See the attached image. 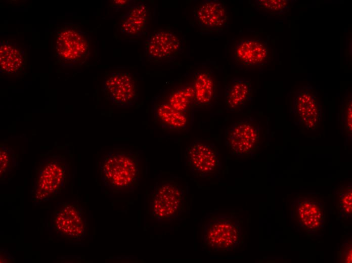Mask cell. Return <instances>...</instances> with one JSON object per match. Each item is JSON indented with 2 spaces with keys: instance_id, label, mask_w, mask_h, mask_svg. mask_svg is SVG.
I'll use <instances>...</instances> for the list:
<instances>
[{
  "instance_id": "6da1fadb",
  "label": "cell",
  "mask_w": 352,
  "mask_h": 263,
  "mask_svg": "<svg viewBox=\"0 0 352 263\" xmlns=\"http://www.w3.org/2000/svg\"><path fill=\"white\" fill-rule=\"evenodd\" d=\"M100 177L114 192H128L139 184L141 166L139 154L130 150L111 151L100 163Z\"/></svg>"
},
{
  "instance_id": "7a4b0ae2",
  "label": "cell",
  "mask_w": 352,
  "mask_h": 263,
  "mask_svg": "<svg viewBox=\"0 0 352 263\" xmlns=\"http://www.w3.org/2000/svg\"><path fill=\"white\" fill-rule=\"evenodd\" d=\"M70 172L66 159L53 155L38 162L31 186V196L35 204L52 199L60 194L68 183Z\"/></svg>"
},
{
  "instance_id": "3957f363",
  "label": "cell",
  "mask_w": 352,
  "mask_h": 263,
  "mask_svg": "<svg viewBox=\"0 0 352 263\" xmlns=\"http://www.w3.org/2000/svg\"><path fill=\"white\" fill-rule=\"evenodd\" d=\"M150 210L157 221H173L184 209V191L172 180H163L154 187L151 192Z\"/></svg>"
},
{
  "instance_id": "277c9868",
  "label": "cell",
  "mask_w": 352,
  "mask_h": 263,
  "mask_svg": "<svg viewBox=\"0 0 352 263\" xmlns=\"http://www.w3.org/2000/svg\"><path fill=\"white\" fill-rule=\"evenodd\" d=\"M52 227L56 233L69 240H81L87 234L86 211L78 201L59 203L52 215Z\"/></svg>"
},
{
  "instance_id": "5b68a950",
  "label": "cell",
  "mask_w": 352,
  "mask_h": 263,
  "mask_svg": "<svg viewBox=\"0 0 352 263\" xmlns=\"http://www.w3.org/2000/svg\"><path fill=\"white\" fill-rule=\"evenodd\" d=\"M241 237L240 224L231 215L213 217L204 229V243L215 252H227L235 248L240 244Z\"/></svg>"
},
{
  "instance_id": "8992f818",
  "label": "cell",
  "mask_w": 352,
  "mask_h": 263,
  "mask_svg": "<svg viewBox=\"0 0 352 263\" xmlns=\"http://www.w3.org/2000/svg\"><path fill=\"white\" fill-rule=\"evenodd\" d=\"M261 132L259 122L252 117L234 121L226 130V146L236 156L251 155L259 148Z\"/></svg>"
},
{
  "instance_id": "52a82bcc",
  "label": "cell",
  "mask_w": 352,
  "mask_h": 263,
  "mask_svg": "<svg viewBox=\"0 0 352 263\" xmlns=\"http://www.w3.org/2000/svg\"><path fill=\"white\" fill-rule=\"evenodd\" d=\"M290 108L293 122L299 128L314 131L319 127L321 106L318 92L310 84L294 92Z\"/></svg>"
},
{
  "instance_id": "ba28073f",
  "label": "cell",
  "mask_w": 352,
  "mask_h": 263,
  "mask_svg": "<svg viewBox=\"0 0 352 263\" xmlns=\"http://www.w3.org/2000/svg\"><path fill=\"white\" fill-rule=\"evenodd\" d=\"M185 164L194 176L207 178L219 171V151L213 143L200 140L193 141L185 151Z\"/></svg>"
},
{
  "instance_id": "9c48e42d",
  "label": "cell",
  "mask_w": 352,
  "mask_h": 263,
  "mask_svg": "<svg viewBox=\"0 0 352 263\" xmlns=\"http://www.w3.org/2000/svg\"><path fill=\"white\" fill-rule=\"evenodd\" d=\"M139 85L136 78L126 72L111 73L103 84L105 96L118 107L128 108L135 104L139 96Z\"/></svg>"
},
{
  "instance_id": "30bf717a",
  "label": "cell",
  "mask_w": 352,
  "mask_h": 263,
  "mask_svg": "<svg viewBox=\"0 0 352 263\" xmlns=\"http://www.w3.org/2000/svg\"><path fill=\"white\" fill-rule=\"evenodd\" d=\"M291 217L309 233H315L324 225L325 207L317 197L310 195L298 196L292 202Z\"/></svg>"
},
{
  "instance_id": "8fae6325",
  "label": "cell",
  "mask_w": 352,
  "mask_h": 263,
  "mask_svg": "<svg viewBox=\"0 0 352 263\" xmlns=\"http://www.w3.org/2000/svg\"><path fill=\"white\" fill-rule=\"evenodd\" d=\"M145 56L151 62L172 60L183 51L180 39L173 33L154 31L144 43Z\"/></svg>"
},
{
  "instance_id": "7c38bea8",
  "label": "cell",
  "mask_w": 352,
  "mask_h": 263,
  "mask_svg": "<svg viewBox=\"0 0 352 263\" xmlns=\"http://www.w3.org/2000/svg\"><path fill=\"white\" fill-rule=\"evenodd\" d=\"M269 59V46L260 39L241 38L234 48L233 60L240 68H260L267 64Z\"/></svg>"
},
{
  "instance_id": "4fadbf2b",
  "label": "cell",
  "mask_w": 352,
  "mask_h": 263,
  "mask_svg": "<svg viewBox=\"0 0 352 263\" xmlns=\"http://www.w3.org/2000/svg\"><path fill=\"white\" fill-rule=\"evenodd\" d=\"M193 14L200 29L203 31L219 32L227 25V7L221 1H204L194 7Z\"/></svg>"
},
{
  "instance_id": "5bb4252c",
  "label": "cell",
  "mask_w": 352,
  "mask_h": 263,
  "mask_svg": "<svg viewBox=\"0 0 352 263\" xmlns=\"http://www.w3.org/2000/svg\"><path fill=\"white\" fill-rule=\"evenodd\" d=\"M151 113L155 122L161 128L171 132L185 129L188 124L187 114L172 107L165 98L158 95L153 98Z\"/></svg>"
},
{
  "instance_id": "9a60e30c",
  "label": "cell",
  "mask_w": 352,
  "mask_h": 263,
  "mask_svg": "<svg viewBox=\"0 0 352 263\" xmlns=\"http://www.w3.org/2000/svg\"><path fill=\"white\" fill-rule=\"evenodd\" d=\"M148 8L143 2H136L126 9L120 18L121 32L130 38H138L148 32Z\"/></svg>"
},
{
  "instance_id": "2e32d148",
  "label": "cell",
  "mask_w": 352,
  "mask_h": 263,
  "mask_svg": "<svg viewBox=\"0 0 352 263\" xmlns=\"http://www.w3.org/2000/svg\"><path fill=\"white\" fill-rule=\"evenodd\" d=\"M89 42L86 37L73 29L60 32L56 41V51L61 58L67 60H81L87 54Z\"/></svg>"
},
{
  "instance_id": "e0dca14e",
  "label": "cell",
  "mask_w": 352,
  "mask_h": 263,
  "mask_svg": "<svg viewBox=\"0 0 352 263\" xmlns=\"http://www.w3.org/2000/svg\"><path fill=\"white\" fill-rule=\"evenodd\" d=\"M253 87L250 80L234 77L226 85L224 101L226 110L240 111L252 101Z\"/></svg>"
},
{
  "instance_id": "ac0fdd59",
  "label": "cell",
  "mask_w": 352,
  "mask_h": 263,
  "mask_svg": "<svg viewBox=\"0 0 352 263\" xmlns=\"http://www.w3.org/2000/svg\"><path fill=\"white\" fill-rule=\"evenodd\" d=\"M196 107H202L211 104L216 91L215 81L211 72L199 70L195 72L192 83Z\"/></svg>"
},
{
  "instance_id": "d6986e66",
  "label": "cell",
  "mask_w": 352,
  "mask_h": 263,
  "mask_svg": "<svg viewBox=\"0 0 352 263\" xmlns=\"http://www.w3.org/2000/svg\"><path fill=\"white\" fill-rule=\"evenodd\" d=\"M165 99L172 107L186 114L196 107L192 84H186L173 90Z\"/></svg>"
},
{
  "instance_id": "ffe728a7",
  "label": "cell",
  "mask_w": 352,
  "mask_h": 263,
  "mask_svg": "<svg viewBox=\"0 0 352 263\" xmlns=\"http://www.w3.org/2000/svg\"><path fill=\"white\" fill-rule=\"evenodd\" d=\"M23 63L21 52L16 47L3 45L0 49V64L3 71L14 73L19 70Z\"/></svg>"
},
{
  "instance_id": "44dd1931",
  "label": "cell",
  "mask_w": 352,
  "mask_h": 263,
  "mask_svg": "<svg viewBox=\"0 0 352 263\" xmlns=\"http://www.w3.org/2000/svg\"><path fill=\"white\" fill-rule=\"evenodd\" d=\"M336 207L339 217L347 219L351 216L352 187L351 183L340 185L336 191Z\"/></svg>"
},
{
  "instance_id": "7402d4cb",
  "label": "cell",
  "mask_w": 352,
  "mask_h": 263,
  "mask_svg": "<svg viewBox=\"0 0 352 263\" xmlns=\"http://www.w3.org/2000/svg\"><path fill=\"white\" fill-rule=\"evenodd\" d=\"M17 163L14 151L4 145L0 148V178L1 180L8 179L15 168L17 167Z\"/></svg>"
},
{
  "instance_id": "603a6c76",
  "label": "cell",
  "mask_w": 352,
  "mask_h": 263,
  "mask_svg": "<svg viewBox=\"0 0 352 263\" xmlns=\"http://www.w3.org/2000/svg\"><path fill=\"white\" fill-rule=\"evenodd\" d=\"M257 6L270 15L281 16L288 12L290 1L288 0H256Z\"/></svg>"
},
{
  "instance_id": "cb8c5ba5",
  "label": "cell",
  "mask_w": 352,
  "mask_h": 263,
  "mask_svg": "<svg viewBox=\"0 0 352 263\" xmlns=\"http://www.w3.org/2000/svg\"><path fill=\"white\" fill-rule=\"evenodd\" d=\"M352 100L351 96H347L344 99L339 114V120L343 130L351 140L352 133Z\"/></svg>"
},
{
  "instance_id": "d4e9b609",
  "label": "cell",
  "mask_w": 352,
  "mask_h": 263,
  "mask_svg": "<svg viewBox=\"0 0 352 263\" xmlns=\"http://www.w3.org/2000/svg\"><path fill=\"white\" fill-rule=\"evenodd\" d=\"M339 254V260L340 262H351L352 244L351 239L347 240L344 243H343Z\"/></svg>"
},
{
  "instance_id": "484cf974",
  "label": "cell",
  "mask_w": 352,
  "mask_h": 263,
  "mask_svg": "<svg viewBox=\"0 0 352 263\" xmlns=\"http://www.w3.org/2000/svg\"><path fill=\"white\" fill-rule=\"evenodd\" d=\"M136 1L133 0H125V1H113V7L118 9H127L133 5Z\"/></svg>"
},
{
  "instance_id": "4316f807",
  "label": "cell",
  "mask_w": 352,
  "mask_h": 263,
  "mask_svg": "<svg viewBox=\"0 0 352 263\" xmlns=\"http://www.w3.org/2000/svg\"><path fill=\"white\" fill-rule=\"evenodd\" d=\"M2 252L1 251V258L5 257L6 258V262H9L8 261H11V258H12V257L10 256V255L8 254V253H7L6 251H4V250H2Z\"/></svg>"
}]
</instances>
